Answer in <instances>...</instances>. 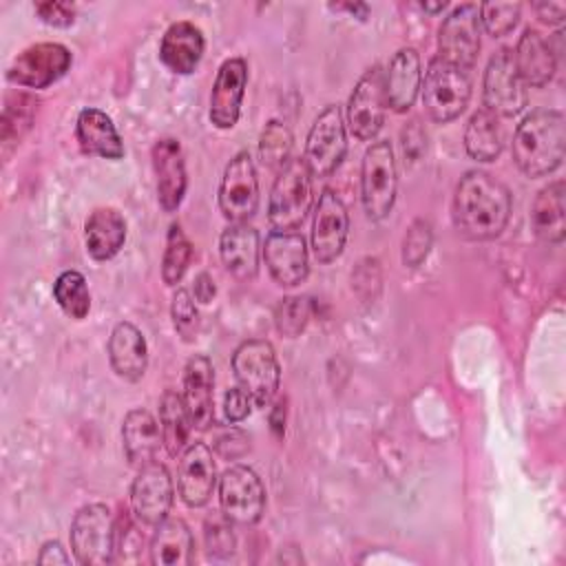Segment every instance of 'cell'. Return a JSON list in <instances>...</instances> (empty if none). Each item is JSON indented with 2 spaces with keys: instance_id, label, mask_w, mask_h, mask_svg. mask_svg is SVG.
I'll use <instances>...</instances> for the list:
<instances>
[{
  "instance_id": "obj_49",
  "label": "cell",
  "mask_w": 566,
  "mask_h": 566,
  "mask_svg": "<svg viewBox=\"0 0 566 566\" xmlns=\"http://www.w3.org/2000/svg\"><path fill=\"white\" fill-rule=\"evenodd\" d=\"M40 564H69V555L64 553L60 542H46L38 555Z\"/></svg>"
},
{
  "instance_id": "obj_13",
  "label": "cell",
  "mask_w": 566,
  "mask_h": 566,
  "mask_svg": "<svg viewBox=\"0 0 566 566\" xmlns=\"http://www.w3.org/2000/svg\"><path fill=\"white\" fill-rule=\"evenodd\" d=\"M71 51L57 42H40L13 57L7 80L24 88H46L71 66Z\"/></svg>"
},
{
  "instance_id": "obj_5",
  "label": "cell",
  "mask_w": 566,
  "mask_h": 566,
  "mask_svg": "<svg viewBox=\"0 0 566 566\" xmlns=\"http://www.w3.org/2000/svg\"><path fill=\"white\" fill-rule=\"evenodd\" d=\"M398 170L394 148L387 139H376L363 155L360 164V199L365 214L374 221L385 219L396 201Z\"/></svg>"
},
{
  "instance_id": "obj_27",
  "label": "cell",
  "mask_w": 566,
  "mask_h": 566,
  "mask_svg": "<svg viewBox=\"0 0 566 566\" xmlns=\"http://www.w3.org/2000/svg\"><path fill=\"white\" fill-rule=\"evenodd\" d=\"M75 137L84 153L104 159H122L124 144L113 119L99 108H84L75 122Z\"/></svg>"
},
{
  "instance_id": "obj_7",
  "label": "cell",
  "mask_w": 566,
  "mask_h": 566,
  "mask_svg": "<svg viewBox=\"0 0 566 566\" xmlns=\"http://www.w3.org/2000/svg\"><path fill=\"white\" fill-rule=\"evenodd\" d=\"M117 522L106 504L82 506L71 522V548L82 566H104L115 559Z\"/></svg>"
},
{
  "instance_id": "obj_19",
  "label": "cell",
  "mask_w": 566,
  "mask_h": 566,
  "mask_svg": "<svg viewBox=\"0 0 566 566\" xmlns=\"http://www.w3.org/2000/svg\"><path fill=\"white\" fill-rule=\"evenodd\" d=\"M217 484V469L212 460V451L203 442H192L181 451L179 469H177V489L181 500L199 509L208 504Z\"/></svg>"
},
{
  "instance_id": "obj_24",
  "label": "cell",
  "mask_w": 566,
  "mask_h": 566,
  "mask_svg": "<svg viewBox=\"0 0 566 566\" xmlns=\"http://www.w3.org/2000/svg\"><path fill=\"white\" fill-rule=\"evenodd\" d=\"M108 360L113 371L128 382H135L146 374V365H148L146 338L133 323L122 321L113 327L108 338Z\"/></svg>"
},
{
  "instance_id": "obj_35",
  "label": "cell",
  "mask_w": 566,
  "mask_h": 566,
  "mask_svg": "<svg viewBox=\"0 0 566 566\" xmlns=\"http://www.w3.org/2000/svg\"><path fill=\"white\" fill-rule=\"evenodd\" d=\"M192 259V245L179 223H172L166 237V250L161 259V279L166 285H177Z\"/></svg>"
},
{
  "instance_id": "obj_2",
  "label": "cell",
  "mask_w": 566,
  "mask_h": 566,
  "mask_svg": "<svg viewBox=\"0 0 566 566\" xmlns=\"http://www.w3.org/2000/svg\"><path fill=\"white\" fill-rule=\"evenodd\" d=\"M566 148V124L559 111H535L526 115L513 135V159L526 177H544L562 166Z\"/></svg>"
},
{
  "instance_id": "obj_36",
  "label": "cell",
  "mask_w": 566,
  "mask_h": 566,
  "mask_svg": "<svg viewBox=\"0 0 566 566\" xmlns=\"http://www.w3.org/2000/svg\"><path fill=\"white\" fill-rule=\"evenodd\" d=\"M259 155L261 161L272 170H281L292 159V133L283 122L270 119L263 126L259 137Z\"/></svg>"
},
{
  "instance_id": "obj_6",
  "label": "cell",
  "mask_w": 566,
  "mask_h": 566,
  "mask_svg": "<svg viewBox=\"0 0 566 566\" xmlns=\"http://www.w3.org/2000/svg\"><path fill=\"white\" fill-rule=\"evenodd\" d=\"M232 371L237 385L248 391L254 407H268L276 396L281 365L274 347L268 340H243L232 354Z\"/></svg>"
},
{
  "instance_id": "obj_17",
  "label": "cell",
  "mask_w": 566,
  "mask_h": 566,
  "mask_svg": "<svg viewBox=\"0 0 566 566\" xmlns=\"http://www.w3.org/2000/svg\"><path fill=\"white\" fill-rule=\"evenodd\" d=\"M263 259L270 276L283 287H294L307 279V245L303 234L294 230H272L263 243Z\"/></svg>"
},
{
  "instance_id": "obj_46",
  "label": "cell",
  "mask_w": 566,
  "mask_h": 566,
  "mask_svg": "<svg viewBox=\"0 0 566 566\" xmlns=\"http://www.w3.org/2000/svg\"><path fill=\"white\" fill-rule=\"evenodd\" d=\"M237 442H248V438L241 433V431H230L226 436H221L217 442H214V449L223 455V458H239L241 453H245L248 447H237Z\"/></svg>"
},
{
  "instance_id": "obj_41",
  "label": "cell",
  "mask_w": 566,
  "mask_h": 566,
  "mask_svg": "<svg viewBox=\"0 0 566 566\" xmlns=\"http://www.w3.org/2000/svg\"><path fill=\"white\" fill-rule=\"evenodd\" d=\"M170 316H172L175 332H177L186 343L195 340L197 329H199V312H197V305H195L190 292L177 290V292L172 294Z\"/></svg>"
},
{
  "instance_id": "obj_28",
  "label": "cell",
  "mask_w": 566,
  "mask_h": 566,
  "mask_svg": "<svg viewBox=\"0 0 566 566\" xmlns=\"http://www.w3.org/2000/svg\"><path fill=\"white\" fill-rule=\"evenodd\" d=\"M161 442V429L155 416L142 407L130 409L122 422V444L128 462L137 469L155 462Z\"/></svg>"
},
{
  "instance_id": "obj_31",
  "label": "cell",
  "mask_w": 566,
  "mask_h": 566,
  "mask_svg": "<svg viewBox=\"0 0 566 566\" xmlns=\"http://www.w3.org/2000/svg\"><path fill=\"white\" fill-rule=\"evenodd\" d=\"M192 533L181 517H166L155 526L150 539V562L157 566H188L192 564Z\"/></svg>"
},
{
  "instance_id": "obj_48",
  "label": "cell",
  "mask_w": 566,
  "mask_h": 566,
  "mask_svg": "<svg viewBox=\"0 0 566 566\" xmlns=\"http://www.w3.org/2000/svg\"><path fill=\"white\" fill-rule=\"evenodd\" d=\"M214 294H217V287H214L212 276H210L208 272L197 274V279H195V298H197L199 303L208 305V303L214 298Z\"/></svg>"
},
{
  "instance_id": "obj_14",
  "label": "cell",
  "mask_w": 566,
  "mask_h": 566,
  "mask_svg": "<svg viewBox=\"0 0 566 566\" xmlns=\"http://www.w3.org/2000/svg\"><path fill=\"white\" fill-rule=\"evenodd\" d=\"M480 53V11L475 4L455 7L438 31V57L471 71Z\"/></svg>"
},
{
  "instance_id": "obj_29",
  "label": "cell",
  "mask_w": 566,
  "mask_h": 566,
  "mask_svg": "<svg viewBox=\"0 0 566 566\" xmlns=\"http://www.w3.org/2000/svg\"><path fill=\"white\" fill-rule=\"evenodd\" d=\"M126 241V221L115 208H97L84 223L86 252L95 261L113 259Z\"/></svg>"
},
{
  "instance_id": "obj_39",
  "label": "cell",
  "mask_w": 566,
  "mask_h": 566,
  "mask_svg": "<svg viewBox=\"0 0 566 566\" xmlns=\"http://www.w3.org/2000/svg\"><path fill=\"white\" fill-rule=\"evenodd\" d=\"M310 321V301L305 296H285L279 301L274 310L276 329L287 336L296 338Z\"/></svg>"
},
{
  "instance_id": "obj_16",
  "label": "cell",
  "mask_w": 566,
  "mask_h": 566,
  "mask_svg": "<svg viewBox=\"0 0 566 566\" xmlns=\"http://www.w3.org/2000/svg\"><path fill=\"white\" fill-rule=\"evenodd\" d=\"M349 234V214L343 199L325 188L318 197L312 221V252L318 263H332L340 256Z\"/></svg>"
},
{
  "instance_id": "obj_21",
  "label": "cell",
  "mask_w": 566,
  "mask_h": 566,
  "mask_svg": "<svg viewBox=\"0 0 566 566\" xmlns=\"http://www.w3.org/2000/svg\"><path fill=\"white\" fill-rule=\"evenodd\" d=\"M153 168L157 175V201L166 212H175L186 195V164L177 139L164 137L153 146Z\"/></svg>"
},
{
  "instance_id": "obj_43",
  "label": "cell",
  "mask_w": 566,
  "mask_h": 566,
  "mask_svg": "<svg viewBox=\"0 0 566 566\" xmlns=\"http://www.w3.org/2000/svg\"><path fill=\"white\" fill-rule=\"evenodd\" d=\"M254 402L252 398L248 396L245 389H241L239 385L237 387H230L223 396V413H226V420L228 422H241L250 416Z\"/></svg>"
},
{
  "instance_id": "obj_15",
  "label": "cell",
  "mask_w": 566,
  "mask_h": 566,
  "mask_svg": "<svg viewBox=\"0 0 566 566\" xmlns=\"http://www.w3.org/2000/svg\"><path fill=\"white\" fill-rule=\"evenodd\" d=\"M172 478L159 462H150L139 469L130 484V511L144 526L161 524L172 506Z\"/></svg>"
},
{
  "instance_id": "obj_12",
  "label": "cell",
  "mask_w": 566,
  "mask_h": 566,
  "mask_svg": "<svg viewBox=\"0 0 566 566\" xmlns=\"http://www.w3.org/2000/svg\"><path fill=\"white\" fill-rule=\"evenodd\" d=\"M259 208V179L250 153H237L219 184V210L230 223H245Z\"/></svg>"
},
{
  "instance_id": "obj_40",
  "label": "cell",
  "mask_w": 566,
  "mask_h": 566,
  "mask_svg": "<svg viewBox=\"0 0 566 566\" xmlns=\"http://www.w3.org/2000/svg\"><path fill=\"white\" fill-rule=\"evenodd\" d=\"M520 4L517 2H484L478 7L480 22L493 38H502L511 33L520 20Z\"/></svg>"
},
{
  "instance_id": "obj_38",
  "label": "cell",
  "mask_w": 566,
  "mask_h": 566,
  "mask_svg": "<svg viewBox=\"0 0 566 566\" xmlns=\"http://www.w3.org/2000/svg\"><path fill=\"white\" fill-rule=\"evenodd\" d=\"M203 537L210 557H228L237 548L232 520L223 511H212L203 522Z\"/></svg>"
},
{
  "instance_id": "obj_34",
  "label": "cell",
  "mask_w": 566,
  "mask_h": 566,
  "mask_svg": "<svg viewBox=\"0 0 566 566\" xmlns=\"http://www.w3.org/2000/svg\"><path fill=\"white\" fill-rule=\"evenodd\" d=\"M53 298L57 301L60 310L80 321L91 310V292L86 279L77 270H64L53 283Z\"/></svg>"
},
{
  "instance_id": "obj_3",
  "label": "cell",
  "mask_w": 566,
  "mask_h": 566,
  "mask_svg": "<svg viewBox=\"0 0 566 566\" xmlns=\"http://www.w3.org/2000/svg\"><path fill=\"white\" fill-rule=\"evenodd\" d=\"M420 88L427 115L438 124H447L467 108L471 97V75L467 69L436 55L427 66Z\"/></svg>"
},
{
  "instance_id": "obj_9",
  "label": "cell",
  "mask_w": 566,
  "mask_h": 566,
  "mask_svg": "<svg viewBox=\"0 0 566 566\" xmlns=\"http://www.w3.org/2000/svg\"><path fill=\"white\" fill-rule=\"evenodd\" d=\"M482 99L486 111H491L497 117H513L524 111L526 106V84L522 82L513 51L502 46L497 49L484 71L482 82Z\"/></svg>"
},
{
  "instance_id": "obj_23",
  "label": "cell",
  "mask_w": 566,
  "mask_h": 566,
  "mask_svg": "<svg viewBox=\"0 0 566 566\" xmlns=\"http://www.w3.org/2000/svg\"><path fill=\"white\" fill-rule=\"evenodd\" d=\"M203 49L206 40L201 29L188 20H179L166 29L159 44V57L172 73L188 75L199 66Z\"/></svg>"
},
{
  "instance_id": "obj_8",
  "label": "cell",
  "mask_w": 566,
  "mask_h": 566,
  "mask_svg": "<svg viewBox=\"0 0 566 566\" xmlns=\"http://www.w3.org/2000/svg\"><path fill=\"white\" fill-rule=\"evenodd\" d=\"M347 153V133L345 119L338 104L325 106L305 139L303 161L312 177H329L345 159Z\"/></svg>"
},
{
  "instance_id": "obj_25",
  "label": "cell",
  "mask_w": 566,
  "mask_h": 566,
  "mask_svg": "<svg viewBox=\"0 0 566 566\" xmlns=\"http://www.w3.org/2000/svg\"><path fill=\"white\" fill-rule=\"evenodd\" d=\"M515 69L526 86H546L557 66L555 51L546 42V38L535 29H524V33L517 40V46L513 51Z\"/></svg>"
},
{
  "instance_id": "obj_44",
  "label": "cell",
  "mask_w": 566,
  "mask_h": 566,
  "mask_svg": "<svg viewBox=\"0 0 566 566\" xmlns=\"http://www.w3.org/2000/svg\"><path fill=\"white\" fill-rule=\"evenodd\" d=\"M35 13L44 24L51 27H71L75 22V7L69 2H38Z\"/></svg>"
},
{
  "instance_id": "obj_1",
  "label": "cell",
  "mask_w": 566,
  "mask_h": 566,
  "mask_svg": "<svg viewBox=\"0 0 566 566\" xmlns=\"http://www.w3.org/2000/svg\"><path fill=\"white\" fill-rule=\"evenodd\" d=\"M451 217L462 237L473 241L495 239L509 223L511 192L489 172L469 170L455 186Z\"/></svg>"
},
{
  "instance_id": "obj_4",
  "label": "cell",
  "mask_w": 566,
  "mask_h": 566,
  "mask_svg": "<svg viewBox=\"0 0 566 566\" xmlns=\"http://www.w3.org/2000/svg\"><path fill=\"white\" fill-rule=\"evenodd\" d=\"M312 172L303 159H290L276 175L270 199L268 219L274 230H296L314 201Z\"/></svg>"
},
{
  "instance_id": "obj_30",
  "label": "cell",
  "mask_w": 566,
  "mask_h": 566,
  "mask_svg": "<svg viewBox=\"0 0 566 566\" xmlns=\"http://www.w3.org/2000/svg\"><path fill=\"white\" fill-rule=\"evenodd\" d=\"M566 186L562 179L544 186L531 208L533 232L546 243H562L566 234V208H564Z\"/></svg>"
},
{
  "instance_id": "obj_42",
  "label": "cell",
  "mask_w": 566,
  "mask_h": 566,
  "mask_svg": "<svg viewBox=\"0 0 566 566\" xmlns=\"http://www.w3.org/2000/svg\"><path fill=\"white\" fill-rule=\"evenodd\" d=\"M431 248V228L427 221L418 219L409 226L405 241H402V263L409 268H416L424 261Z\"/></svg>"
},
{
  "instance_id": "obj_22",
  "label": "cell",
  "mask_w": 566,
  "mask_h": 566,
  "mask_svg": "<svg viewBox=\"0 0 566 566\" xmlns=\"http://www.w3.org/2000/svg\"><path fill=\"white\" fill-rule=\"evenodd\" d=\"M422 84L420 55L416 49L405 46L394 53L385 73V99L396 113H405L413 106Z\"/></svg>"
},
{
  "instance_id": "obj_50",
  "label": "cell",
  "mask_w": 566,
  "mask_h": 566,
  "mask_svg": "<svg viewBox=\"0 0 566 566\" xmlns=\"http://www.w3.org/2000/svg\"><path fill=\"white\" fill-rule=\"evenodd\" d=\"M447 7V2H438V4H422V9H427V11H440V9H444Z\"/></svg>"
},
{
  "instance_id": "obj_45",
  "label": "cell",
  "mask_w": 566,
  "mask_h": 566,
  "mask_svg": "<svg viewBox=\"0 0 566 566\" xmlns=\"http://www.w3.org/2000/svg\"><path fill=\"white\" fill-rule=\"evenodd\" d=\"M424 133L422 128L418 126V119H411L405 128H402V150H405V157L409 161H416L420 157V153L424 150Z\"/></svg>"
},
{
  "instance_id": "obj_47",
  "label": "cell",
  "mask_w": 566,
  "mask_h": 566,
  "mask_svg": "<svg viewBox=\"0 0 566 566\" xmlns=\"http://www.w3.org/2000/svg\"><path fill=\"white\" fill-rule=\"evenodd\" d=\"M537 18L546 24H562L566 18V7L559 2H539L535 4Z\"/></svg>"
},
{
  "instance_id": "obj_10",
  "label": "cell",
  "mask_w": 566,
  "mask_h": 566,
  "mask_svg": "<svg viewBox=\"0 0 566 566\" xmlns=\"http://www.w3.org/2000/svg\"><path fill=\"white\" fill-rule=\"evenodd\" d=\"M221 511L234 524H256L265 509V486L254 469L234 464L219 478Z\"/></svg>"
},
{
  "instance_id": "obj_20",
  "label": "cell",
  "mask_w": 566,
  "mask_h": 566,
  "mask_svg": "<svg viewBox=\"0 0 566 566\" xmlns=\"http://www.w3.org/2000/svg\"><path fill=\"white\" fill-rule=\"evenodd\" d=\"M214 371L203 354H195L184 369V402L192 427L206 431L214 424Z\"/></svg>"
},
{
  "instance_id": "obj_18",
  "label": "cell",
  "mask_w": 566,
  "mask_h": 566,
  "mask_svg": "<svg viewBox=\"0 0 566 566\" xmlns=\"http://www.w3.org/2000/svg\"><path fill=\"white\" fill-rule=\"evenodd\" d=\"M248 84V64L243 57L226 60L214 77L210 93V122L217 128H232L241 115V102Z\"/></svg>"
},
{
  "instance_id": "obj_11",
  "label": "cell",
  "mask_w": 566,
  "mask_h": 566,
  "mask_svg": "<svg viewBox=\"0 0 566 566\" xmlns=\"http://www.w3.org/2000/svg\"><path fill=\"white\" fill-rule=\"evenodd\" d=\"M385 73L378 64L367 69L356 82L347 102L349 133L360 142H374L385 124Z\"/></svg>"
},
{
  "instance_id": "obj_37",
  "label": "cell",
  "mask_w": 566,
  "mask_h": 566,
  "mask_svg": "<svg viewBox=\"0 0 566 566\" xmlns=\"http://www.w3.org/2000/svg\"><path fill=\"white\" fill-rule=\"evenodd\" d=\"M35 115V99L31 95L18 93L15 97L7 99L4 113H2V144H15L22 139V135L31 128Z\"/></svg>"
},
{
  "instance_id": "obj_32",
  "label": "cell",
  "mask_w": 566,
  "mask_h": 566,
  "mask_svg": "<svg viewBox=\"0 0 566 566\" xmlns=\"http://www.w3.org/2000/svg\"><path fill=\"white\" fill-rule=\"evenodd\" d=\"M159 429H161V442L168 451V455L177 458L188 447V436L192 429V420L188 416L186 402L181 394L168 389L159 398Z\"/></svg>"
},
{
  "instance_id": "obj_33",
  "label": "cell",
  "mask_w": 566,
  "mask_h": 566,
  "mask_svg": "<svg viewBox=\"0 0 566 566\" xmlns=\"http://www.w3.org/2000/svg\"><path fill=\"white\" fill-rule=\"evenodd\" d=\"M464 148L475 161H493L502 153V130L497 115L486 108L475 111L464 128Z\"/></svg>"
},
{
  "instance_id": "obj_26",
  "label": "cell",
  "mask_w": 566,
  "mask_h": 566,
  "mask_svg": "<svg viewBox=\"0 0 566 566\" xmlns=\"http://www.w3.org/2000/svg\"><path fill=\"white\" fill-rule=\"evenodd\" d=\"M259 232L248 223H230L219 237V254L226 270L248 281L259 270Z\"/></svg>"
}]
</instances>
